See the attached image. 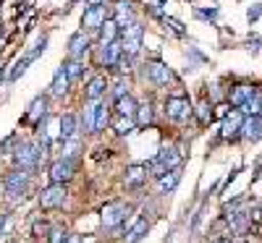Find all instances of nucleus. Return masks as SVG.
<instances>
[{
    "mask_svg": "<svg viewBox=\"0 0 262 243\" xmlns=\"http://www.w3.org/2000/svg\"><path fill=\"white\" fill-rule=\"evenodd\" d=\"M134 86L137 81L131 76H111V89H107V102H116L121 97L134 94Z\"/></svg>",
    "mask_w": 262,
    "mask_h": 243,
    "instance_id": "b1692460",
    "label": "nucleus"
},
{
    "mask_svg": "<svg viewBox=\"0 0 262 243\" xmlns=\"http://www.w3.org/2000/svg\"><path fill=\"white\" fill-rule=\"evenodd\" d=\"M137 105H139V97L128 94V97H121V100L111 102V110H113V115H118V118H134Z\"/></svg>",
    "mask_w": 262,
    "mask_h": 243,
    "instance_id": "7c9ffc66",
    "label": "nucleus"
},
{
    "mask_svg": "<svg viewBox=\"0 0 262 243\" xmlns=\"http://www.w3.org/2000/svg\"><path fill=\"white\" fill-rule=\"evenodd\" d=\"M212 110H215L212 100H210V97H202L200 102L194 105V120L200 123V126H207V123L215 118V113H212Z\"/></svg>",
    "mask_w": 262,
    "mask_h": 243,
    "instance_id": "f704fd0d",
    "label": "nucleus"
},
{
    "mask_svg": "<svg viewBox=\"0 0 262 243\" xmlns=\"http://www.w3.org/2000/svg\"><path fill=\"white\" fill-rule=\"evenodd\" d=\"M259 118H262V102H259Z\"/></svg>",
    "mask_w": 262,
    "mask_h": 243,
    "instance_id": "de8ad7c7",
    "label": "nucleus"
},
{
    "mask_svg": "<svg viewBox=\"0 0 262 243\" xmlns=\"http://www.w3.org/2000/svg\"><path fill=\"white\" fill-rule=\"evenodd\" d=\"M259 16H262V3H254L249 11H247V18H249V24H257L259 21Z\"/></svg>",
    "mask_w": 262,
    "mask_h": 243,
    "instance_id": "79ce46f5",
    "label": "nucleus"
},
{
    "mask_svg": "<svg viewBox=\"0 0 262 243\" xmlns=\"http://www.w3.org/2000/svg\"><path fill=\"white\" fill-rule=\"evenodd\" d=\"M50 228H53V220H50L48 214H42V212L34 214V217H32V225H29V235H32V240H34V243L48 240Z\"/></svg>",
    "mask_w": 262,
    "mask_h": 243,
    "instance_id": "c85d7f7f",
    "label": "nucleus"
},
{
    "mask_svg": "<svg viewBox=\"0 0 262 243\" xmlns=\"http://www.w3.org/2000/svg\"><path fill=\"white\" fill-rule=\"evenodd\" d=\"M149 167L144 160H137V162H128L121 173V186L126 191H144L147 183H149Z\"/></svg>",
    "mask_w": 262,
    "mask_h": 243,
    "instance_id": "4468645a",
    "label": "nucleus"
},
{
    "mask_svg": "<svg viewBox=\"0 0 262 243\" xmlns=\"http://www.w3.org/2000/svg\"><path fill=\"white\" fill-rule=\"evenodd\" d=\"M95 37H90L86 32L76 29L69 34L66 39V58H74V60H90L92 58V50H95Z\"/></svg>",
    "mask_w": 262,
    "mask_h": 243,
    "instance_id": "2eb2a0df",
    "label": "nucleus"
},
{
    "mask_svg": "<svg viewBox=\"0 0 262 243\" xmlns=\"http://www.w3.org/2000/svg\"><path fill=\"white\" fill-rule=\"evenodd\" d=\"M48 160H50L48 149L42 147L34 136H24V141L18 144V149L11 154L8 165H11V167H18V170H27V173H32V175H39L42 170H45Z\"/></svg>",
    "mask_w": 262,
    "mask_h": 243,
    "instance_id": "7ed1b4c3",
    "label": "nucleus"
},
{
    "mask_svg": "<svg viewBox=\"0 0 262 243\" xmlns=\"http://www.w3.org/2000/svg\"><path fill=\"white\" fill-rule=\"evenodd\" d=\"M6 243H21V240H18V238H8Z\"/></svg>",
    "mask_w": 262,
    "mask_h": 243,
    "instance_id": "a18cd8bd",
    "label": "nucleus"
},
{
    "mask_svg": "<svg viewBox=\"0 0 262 243\" xmlns=\"http://www.w3.org/2000/svg\"><path fill=\"white\" fill-rule=\"evenodd\" d=\"M45 92L50 94L53 102H69V100H71L74 86H71L69 76H66V71L60 68V65L53 71V79H50V84H48V89H45Z\"/></svg>",
    "mask_w": 262,
    "mask_h": 243,
    "instance_id": "aec40b11",
    "label": "nucleus"
},
{
    "mask_svg": "<svg viewBox=\"0 0 262 243\" xmlns=\"http://www.w3.org/2000/svg\"><path fill=\"white\" fill-rule=\"evenodd\" d=\"M238 139L247 141V144L259 141V139H262V118H259V115H249V118H244V123H242V134H238Z\"/></svg>",
    "mask_w": 262,
    "mask_h": 243,
    "instance_id": "c756f323",
    "label": "nucleus"
},
{
    "mask_svg": "<svg viewBox=\"0 0 262 243\" xmlns=\"http://www.w3.org/2000/svg\"><path fill=\"white\" fill-rule=\"evenodd\" d=\"M139 63H142V60H134V58H128V55H121L111 76H131V79H134L137 65H139Z\"/></svg>",
    "mask_w": 262,
    "mask_h": 243,
    "instance_id": "e433bc0d",
    "label": "nucleus"
},
{
    "mask_svg": "<svg viewBox=\"0 0 262 243\" xmlns=\"http://www.w3.org/2000/svg\"><path fill=\"white\" fill-rule=\"evenodd\" d=\"M21 141H24V134H21V131H8V134L0 139V157L11 160V154L18 149Z\"/></svg>",
    "mask_w": 262,
    "mask_h": 243,
    "instance_id": "72a5a7b5",
    "label": "nucleus"
},
{
    "mask_svg": "<svg viewBox=\"0 0 262 243\" xmlns=\"http://www.w3.org/2000/svg\"><path fill=\"white\" fill-rule=\"evenodd\" d=\"M134 81L139 86H149L152 94H168V92H176L181 89V76L170 68V65L152 55V58H144L139 65H137V74H134Z\"/></svg>",
    "mask_w": 262,
    "mask_h": 243,
    "instance_id": "f257e3e1",
    "label": "nucleus"
},
{
    "mask_svg": "<svg viewBox=\"0 0 262 243\" xmlns=\"http://www.w3.org/2000/svg\"><path fill=\"white\" fill-rule=\"evenodd\" d=\"M217 16H221V8H217V6H194V18H196V21L215 24Z\"/></svg>",
    "mask_w": 262,
    "mask_h": 243,
    "instance_id": "4c0bfd02",
    "label": "nucleus"
},
{
    "mask_svg": "<svg viewBox=\"0 0 262 243\" xmlns=\"http://www.w3.org/2000/svg\"><path fill=\"white\" fill-rule=\"evenodd\" d=\"M79 123H81V136L92 139L95 134V113H97V102H79Z\"/></svg>",
    "mask_w": 262,
    "mask_h": 243,
    "instance_id": "a878e982",
    "label": "nucleus"
},
{
    "mask_svg": "<svg viewBox=\"0 0 262 243\" xmlns=\"http://www.w3.org/2000/svg\"><path fill=\"white\" fill-rule=\"evenodd\" d=\"M48 47H50V34H48V32H42V34L34 39V45L29 47V53H32V58H34V60H39L42 55L48 53Z\"/></svg>",
    "mask_w": 262,
    "mask_h": 243,
    "instance_id": "ea45409f",
    "label": "nucleus"
},
{
    "mask_svg": "<svg viewBox=\"0 0 262 243\" xmlns=\"http://www.w3.org/2000/svg\"><path fill=\"white\" fill-rule=\"evenodd\" d=\"M134 214V204L126 199H111L100 209V225L105 233H116L118 228H128V217Z\"/></svg>",
    "mask_w": 262,
    "mask_h": 243,
    "instance_id": "423d86ee",
    "label": "nucleus"
},
{
    "mask_svg": "<svg viewBox=\"0 0 262 243\" xmlns=\"http://www.w3.org/2000/svg\"><path fill=\"white\" fill-rule=\"evenodd\" d=\"M53 105H55V102L50 100V94H48V92H39V94H34V97H32V102L27 105V110H24V115H21L18 126H21V128H27L29 134H32V131H34V128H37L42 120L50 118V115L55 113Z\"/></svg>",
    "mask_w": 262,
    "mask_h": 243,
    "instance_id": "6e6552de",
    "label": "nucleus"
},
{
    "mask_svg": "<svg viewBox=\"0 0 262 243\" xmlns=\"http://www.w3.org/2000/svg\"><path fill=\"white\" fill-rule=\"evenodd\" d=\"M71 199V186H58V183H45L37 188V207L39 212H60L66 209Z\"/></svg>",
    "mask_w": 262,
    "mask_h": 243,
    "instance_id": "1a4fd4ad",
    "label": "nucleus"
},
{
    "mask_svg": "<svg viewBox=\"0 0 262 243\" xmlns=\"http://www.w3.org/2000/svg\"><path fill=\"white\" fill-rule=\"evenodd\" d=\"M81 3V0H71V6H79Z\"/></svg>",
    "mask_w": 262,
    "mask_h": 243,
    "instance_id": "49530a36",
    "label": "nucleus"
},
{
    "mask_svg": "<svg viewBox=\"0 0 262 243\" xmlns=\"http://www.w3.org/2000/svg\"><path fill=\"white\" fill-rule=\"evenodd\" d=\"M163 27H165L173 37H176V39H186V37H189V29L181 24L179 18H173V16H165V18H163Z\"/></svg>",
    "mask_w": 262,
    "mask_h": 243,
    "instance_id": "58836bf2",
    "label": "nucleus"
},
{
    "mask_svg": "<svg viewBox=\"0 0 262 243\" xmlns=\"http://www.w3.org/2000/svg\"><path fill=\"white\" fill-rule=\"evenodd\" d=\"M113 0H84V6H111Z\"/></svg>",
    "mask_w": 262,
    "mask_h": 243,
    "instance_id": "37998d69",
    "label": "nucleus"
},
{
    "mask_svg": "<svg viewBox=\"0 0 262 243\" xmlns=\"http://www.w3.org/2000/svg\"><path fill=\"white\" fill-rule=\"evenodd\" d=\"M144 39H147V21L144 18H137L134 24H128L121 32V50H123V55L134 58V60H144L147 58Z\"/></svg>",
    "mask_w": 262,
    "mask_h": 243,
    "instance_id": "0eeeda50",
    "label": "nucleus"
},
{
    "mask_svg": "<svg viewBox=\"0 0 262 243\" xmlns=\"http://www.w3.org/2000/svg\"><path fill=\"white\" fill-rule=\"evenodd\" d=\"M107 18H111V6H84L81 18H79V29L97 39V34L105 27Z\"/></svg>",
    "mask_w": 262,
    "mask_h": 243,
    "instance_id": "9b49d317",
    "label": "nucleus"
},
{
    "mask_svg": "<svg viewBox=\"0 0 262 243\" xmlns=\"http://www.w3.org/2000/svg\"><path fill=\"white\" fill-rule=\"evenodd\" d=\"M149 228H152V220H149L147 214H139V217H134V223H128V230H126V238H123V243H142V240L147 238Z\"/></svg>",
    "mask_w": 262,
    "mask_h": 243,
    "instance_id": "bb28decb",
    "label": "nucleus"
},
{
    "mask_svg": "<svg viewBox=\"0 0 262 243\" xmlns=\"http://www.w3.org/2000/svg\"><path fill=\"white\" fill-rule=\"evenodd\" d=\"M111 18L123 32L128 24H134L137 18H142V11H139V6L134 3V0H113L111 3Z\"/></svg>",
    "mask_w": 262,
    "mask_h": 243,
    "instance_id": "a211bd4d",
    "label": "nucleus"
},
{
    "mask_svg": "<svg viewBox=\"0 0 262 243\" xmlns=\"http://www.w3.org/2000/svg\"><path fill=\"white\" fill-rule=\"evenodd\" d=\"M181 178H184V167H176V170L163 173L160 178H158V181H152V183H155V188H158L160 196H168V193H173V191L179 188Z\"/></svg>",
    "mask_w": 262,
    "mask_h": 243,
    "instance_id": "cd10ccee",
    "label": "nucleus"
},
{
    "mask_svg": "<svg viewBox=\"0 0 262 243\" xmlns=\"http://www.w3.org/2000/svg\"><path fill=\"white\" fill-rule=\"evenodd\" d=\"M60 68L66 71V76H69L71 86L76 89V86H79V84H84V81H86V76L92 74V63H90V60H74V58H63V60H60Z\"/></svg>",
    "mask_w": 262,
    "mask_h": 243,
    "instance_id": "412c9836",
    "label": "nucleus"
},
{
    "mask_svg": "<svg viewBox=\"0 0 262 243\" xmlns=\"http://www.w3.org/2000/svg\"><path fill=\"white\" fill-rule=\"evenodd\" d=\"M242 123H244V115L238 110H228L221 118V131H217L221 141H236L238 134H242Z\"/></svg>",
    "mask_w": 262,
    "mask_h": 243,
    "instance_id": "4be33fe9",
    "label": "nucleus"
},
{
    "mask_svg": "<svg viewBox=\"0 0 262 243\" xmlns=\"http://www.w3.org/2000/svg\"><path fill=\"white\" fill-rule=\"evenodd\" d=\"M111 120H113L111 102H107V100L97 102V113H95V134H92L95 141H102V139H105V134L111 131Z\"/></svg>",
    "mask_w": 262,
    "mask_h": 243,
    "instance_id": "5701e85b",
    "label": "nucleus"
},
{
    "mask_svg": "<svg viewBox=\"0 0 262 243\" xmlns=\"http://www.w3.org/2000/svg\"><path fill=\"white\" fill-rule=\"evenodd\" d=\"M81 136V123H79V110L69 107V110H60L58 113V139L60 141H69Z\"/></svg>",
    "mask_w": 262,
    "mask_h": 243,
    "instance_id": "6ab92c4d",
    "label": "nucleus"
},
{
    "mask_svg": "<svg viewBox=\"0 0 262 243\" xmlns=\"http://www.w3.org/2000/svg\"><path fill=\"white\" fill-rule=\"evenodd\" d=\"M11 230H13V212L11 209H0V238L8 240Z\"/></svg>",
    "mask_w": 262,
    "mask_h": 243,
    "instance_id": "a19ab883",
    "label": "nucleus"
},
{
    "mask_svg": "<svg viewBox=\"0 0 262 243\" xmlns=\"http://www.w3.org/2000/svg\"><path fill=\"white\" fill-rule=\"evenodd\" d=\"M147 162V167H149V178L152 181H158L163 173H168V170H176V167H184V162H186V147L184 144H160L158 147V152L152 154L149 160H144Z\"/></svg>",
    "mask_w": 262,
    "mask_h": 243,
    "instance_id": "39448f33",
    "label": "nucleus"
},
{
    "mask_svg": "<svg viewBox=\"0 0 262 243\" xmlns=\"http://www.w3.org/2000/svg\"><path fill=\"white\" fill-rule=\"evenodd\" d=\"M111 134H113L116 139H128L131 134H137L134 118H118V115H113V120H111Z\"/></svg>",
    "mask_w": 262,
    "mask_h": 243,
    "instance_id": "2f4dec72",
    "label": "nucleus"
},
{
    "mask_svg": "<svg viewBox=\"0 0 262 243\" xmlns=\"http://www.w3.org/2000/svg\"><path fill=\"white\" fill-rule=\"evenodd\" d=\"M107 89H111V76L102 71H92L84 81L79 102H102V100H107Z\"/></svg>",
    "mask_w": 262,
    "mask_h": 243,
    "instance_id": "f8f14e48",
    "label": "nucleus"
},
{
    "mask_svg": "<svg viewBox=\"0 0 262 243\" xmlns=\"http://www.w3.org/2000/svg\"><path fill=\"white\" fill-rule=\"evenodd\" d=\"M79 170H81V162H69V160H60V157H50L42 173H45L48 183L71 186L79 178Z\"/></svg>",
    "mask_w": 262,
    "mask_h": 243,
    "instance_id": "9d476101",
    "label": "nucleus"
},
{
    "mask_svg": "<svg viewBox=\"0 0 262 243\" xmlns=\"http://www.w3.org/2000/svg\"><path fill=\"white\" fill-rule=\"evenodd\" d=\"M34 63H37V60L32 58V53H29V50H24V53H21V55H18V58H16L11 65H8L6 84H11V86H13L16 81H21V76H24V74L29 71V65H34Z\"/></svg>",
    "mask_w": 262,
    "mask_h": 243,
    "instance_id": "393cba45",
    "label": "nucleus"
},
{
    "mask_svg": "<svg viewBox=\"0 0 262 243\" xmlns=\"http://www.w3.org/2000/svg\"><path fill=\"white\" fill-rule=\"evenodd\" d=\"M95 42H97V45H113V42H121V27L116 24L113 18H107Z\"/></svg>",
    "mask_w": 262,
    "mask_h": 243,
    "instance_id": "473e14b6",
    "label": "nucleus"
},
{
    "mask_svg": "<svg viewBox=\"0 0 262 243\" xmlns=\"http://www.w3.org/2000/svg\"><path fill=\"white\" fill-rule=\"evenodd\" d=\"M71 240V228L63 223V220H53V228L45 243H69Z\"/></svg>",
    "mask_w": 262,
    "mask_h": 243,
    "instance_id": "c9c22d12",
    "label": "nucleus"
},
{
    "mask_svg": "<svg viewBox=\"0 0 262 243\" xmlns=\"http://www.w3.org/2000/svg\"><path fill=\"white\" fill-rule=\"evenodd\" d=\"M121 55H123V50H121V42H113V45H95L90 63L95 65V71H102V74L111 76Z\"/></svg>",
    "mask_w": 262,
    "mask_h": 243,
    "instance_id": "ddd939ff",
    "label": "nucleus"
},
{
    "mask_svg": "<svg viewBox=\"0 0 262 243\" xmlns=\"http://www.w3.org/2000/svg\"><path fill=\"white\" fill-rule=\"evenodd\" d=\"M86 152H90V139L76 136V139H69V141H58L53 157L69 160V162H84V154Z\"/></svg>",
    "mask_w": 262,
    "mask_h": 243,
    "instance_id": "f3484780",
    "label": "nucleus"
},
{
    "mask_svg": "<svg viewBox=\"0 0 262 243\" xmlns=\"http://www.w3.org/2000/svg\"><path fill=\"white\" fill-rule=\"evenodd\" d=\"M160 118L170 126H189L194 120V102L186 92H168L158 102Z\"/></svg>",
    "mask_w": 262,
    "mask_h": 243,
    "instance_id": "20e7f679",
    "label": "nucleus"
},
{
    "mask_svg": "<svg viewBox=\"0 0 262 243\" xmlns=\"http://www.w3.org/2000/svg\"><path fill=\"white\" fill-rule=\"evenodd\" d=\"M158 118H160V110H158V97L144 92V97H139L137 113H134V126H137V131H144V128L158 126Z\"/></svg>",
    "mask_w": 262,
    "mask_h": 243,
    "instance_id": "dca6fc26",
    "label": "nucleus"
},
{
    "mask_svg": "<svg viewBox=\"0 0 262 243\" xmlns=\"http://www.w3.org/2000/svg\"><path fill=\"white\" fill-rule=\"evenodd\" d=\"M34 183H37V175L27 173V170H18V167H6L0 173V186H3V199L16 207L21 202H27L29 193L34 191Z\"/></svg>",
    "mask_w": 262,
    "mask_h": 243,
    "instance_id": "f03ea898",
    "label": "nucleus"
},
{
    "mask_svg": "<svg viewBox=\"0 0 262 243\" xmlns=\"http://www.w3.org/2000/svg\"><path fill=\"white\" fill-rule=\"evenodd\" d=\"M69 243H84V235H79V233H71V240Z\"/></svg>",
    "mask_w": 262,
    "mask_h": 243,
    "instance_id": "c03bdc74",
    "label": "nucleus"
},
{
    "mask_svg": "<svg viewBox=\"0 0 262 243\" xmlns=\"http://www.w3.org/2000/svg\"><path fill=\"white\" fill-rule=\"evenodd\" d=\"M32 243H34V240H32Z\"/></svg>",
    "mask_w": 262,
    "mask_h": 243,
    "instance_id": "09e8293b",
    "label": "nucleus"
}]
</instances>
